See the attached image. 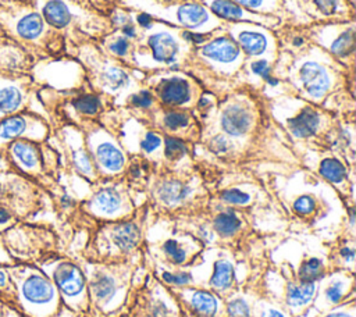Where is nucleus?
I'll return each mask as SVG.
<instances>
[{
	"mask_svg": "<svg viewBox=\"0 0 356 317\" xmlns=\"http://www.w3.org/2000/svg\"><path fill=\"white\" fill-rule=\"evenodd\" d=\"M275 32L278 56L263 95L286 93L353 118L355 72L312 43L299 26L282 25Z\"/></svg>",
	"mask_w": 356,
	"mask_h": 317,
	"instance_id": "obj_1",
	"label": "nucleus"
},
{
	"mask_svg": "<svg viewBox=\"0 0 356 317\" xmlns=\"http://www.w3.org/2000/svg\"><path fill=\"white\" fill-rule=\"evenodd\" d=\"M195 115L200 121L202 143L211 154L239 163L253 150L266 121L270 120L264 95L242 85L221 97L204 92Z\"/></svg>",
	"mask_w": 356,
	"mask_h": 317,
	"instance_id": "obj_2",
	"label": "nucleus"
},
{
	"mask_svg": "<svg viewBox=\"0 0 356 317\" xmlns=\"http://www.w3.org/2000/svg\"><path fill=\"white\" fill-rule=\"evenodd\" d=\"M264 99L271 120L303 152L335 146L343 117L286 93L264 95Z\"/></svg>",
	"mask_w": 356,
	"mask_h": 317,
	"instance_id": "obj_3",
	"label": "nucleus"
},
{
	"mask_svg": "<svg viewBox=\"0 0 356 317\" xmlns=\"http://www.w3.org/2000/svg\"><path fill=\"white\" fill-rule=\"evenodd\" d=\"M245 57L235 40L221 26L207 35L196 36L193 51L182 71L191 74L203 89L221 97L242 86Z\"/></svg>",
	"mask_w": 356,
	"mask_h": 317,
	"instance_id": "obj_4",
	"label": "nucleus"
},
{
	"mask_svg": "<svg viewBox=\"0 0 356 317\" xmlns=\"http://www.w3.org/2000/svg\"><path fill=\"white\" fill-rule=\"evenodd\" d=\"M136 17L140 25V36L135 44L134 68L142 74L184 70L193 51L196 35L140 11H136Z\"/></svg>",
	"mask_w": 356,
	"mask_h": 317,
	"instance_id": "obj_5",
	"label": "nucleus"
},
{
	"mask_svg": "<svg viewBox=\"0 0 356 317\" xmlns=\"http://www.w3.org/2000/svg\"><path fill=\"white\" fill-rule=\"evenodd\" d=\"M65 56L79 64L88 85L113 99L115 107H121L132 93L143 88L145 74L108 56L95 42L68 49Z\"/></svg>",
	"mask_w": 356,
	"mask_h": 317,
	"instance_id": "obj_6",
	"label": "nucleus"
},
{
	"mask_svg": "<svg viewBox=\"0 0 356 317\" xmlns=\"http://www.w3.org/2000/svg\"><path fill=\"white\" fill-rule=\"evenodd\" d=\"M43 19L65 40V50L97 43L111 29L108 15L90 0H31Z\"/></svg>",
	"mask_w": 356,
	"mask_h": 317,
	"instance_id": "obj_7",
	"label": "nucleus"
},
{
	"mask_svg": "<svg viewBox=\"0 0 356 317\" xmlns=\"http://www.w3.org/2000/svg\"><path fill=\"white\" fill-rule=\"evenodd\" d=\"M0 25L8 39L22 46L35 58L65 56V40L35 8L31 0L0 3Z\"/></svg>",
	"mask_w": 356,
	"mask_h": 317,
	"instance_id": "obj_8",
	"label": "nucleus"
},
{
	"mask_svg": "<svg viewBox=\"0 0 356 317\" xmlns=\"http://www.w3.org/2000/svg\"><path fill=\"white\" fill-rule=\"evenodd\" d=\"M147 207L164 214H182L209 206L210 193L202 177L192 170L153 171L145 190Z\"/></svg>",
	"mask_w": 356,
	"mask_h": 317,
	"instance_id": "obj_9",
	"label": "nucleus"
},
{
	"mask_svg": "<svg viewBox=\"0 0 356 317\" xmlns=\"http://www.w3.org/2000/svg\"><path fill=\"white\" fill-rule=\"evenodd\" d=\"M222 28L243 53L242 85L264 93L271 85V72L278 56L277 32L252 22L222 24Z\"/></svg>",
	"mask_w": 356,
	"mask_h": 317,
	"instance_id": "obj_10",
	"label": "nucleus"
},
{
	"mask_svg": "<svg viewBox=\"0 0 356 317\" xmlns=\"http://www.w3.org/2000/svg\"><path fill=\"white\" fill-rule=\"evenodd\" d=\"M86 277L89 306L103 314H111L125 304L132 292V278L136 263L124 261H86L83 266Z\"/></svg>",
	"mask_w": 356,
	"mask_h": 317,
	"instance_id": "obj_11",
	"label": "nucleus"
},
{
	"mask_svg": "<svg viewBox=\"0 0 356 317\" xmlns=\"http://www.w3.org/2000/svg\"><path fill=\"white\" fill-rule=\"evenodd\" d=\"M147 204L125 220L106 221L92 241V261H124L132 260L140 249L145 232Z\"/></svg>",
	"mask_w": 356,
	"mask_h": 317,
	"instance_id": "obj_12",
	"label": "nucleus"
},
{
	"mask_svg": "<svg viewBox=\"0 0 356 317\" xmlns=\"http://www.w3.org/2000/svg\"><path fill=\"white\" fill-rule=\"evenodd\" d=\"M8 270L17 303L28 317H53L58 313L60 295L53 281L40 267L14 264Z\"/></svg>",
	"mask_w": 356,
	"mask_h": 317,
	"instance_id": "obj_13",
	"label": "nucleus"
},
{
	"mask_svg": "<svg viewBox=\"0 0 356 317\" xmlns=\"http://www.w3.org/2000/svg\"><path fill=\"white\" fill-rule=\"evenodd\" d=\"M117 4L140 11L196 36L207 35L222 26V22L200 1L157 3L153 0H120Z\"/></svg>",
	"mask_w": 356,
	"mask_h": 317,
	"instance_id": "obj_14",
	"label": "nucleus"
},
{
	"mask_svg": "<svg viewBox=\"0 0 356 317\" xmlns=\"http://www.w3.org/2000/svg\"><path fill=\"white\" fill-rule=\"evenodd\" d=\"M142 85L160 106L189 111H195L206 92L197 79L182 70L145 74Z\"/></svg>",
	"mask_w": 356,
	"mask_h": 317,
	"instance_id": "obj_15",
	"label": "nucleus"
},
{
	"mask_svg": "<svg viewBox=\"0 0 356 317\" xmlns=\"http://www.w3.org/2000/svg\"><path fill=\"white\" fill-rule=\"evenodd\" d=\"M78 127L83 133L99 179L121 177L127 168L129 154L125 152L117 136L99 120L82 121Z\"/></svg>",
	"mask_w": 356,
	"mask_h": 317,
	"instance_id": "obj_16",
	"label": "nucleus"
},
{
	"mask_svg": "<svg viewBox=\"0 0 356 317\" xmlns=\"http://www.w3.org/2000/svg\"><path fill=\"white\" fill-rule=\"evenodd\" d=\"M82 209L104 222L129 218L136 211L132 189L122 175L95 182L92 193L82 203Z\"/></svg>",
	"mask_w": 356,
	"mask_h": 317,
	"instance_id": "obj_17",
	"label": "nucleus"
},
{
	"mask_svg": "<svg viewBox=\"0 0 356 317\" xmlns=\"http://www.w3.org/2000/svg\"><path fill=\"white\" fill-rule=\"evenodd\" d=\"M303 35L325 50L345 68L355 72L356 19L299 26Z\"/></svg>",
	"mask_w": 356,
	"mask_h": 317,
	"instance_id": "obj_18",
	"label": "nucleus"
},
{
	"mask_svg": "<svg viewBox=\"0 0 356 317\" xmlns=\"http://www.w3.org/2000/svg\"><path fill=\"white\" fill-rule=\"evenodd\" d=\"M131 115L164 136L177 138L192 145L200 140L202 125L193 111L167 108L156 103L150 108Z\"/></svg>",
	"mask_w": 356,
	"mask_h": 317,
	"instance_id": "obj_19",
	"label": "nucleus"
},
{
	"mask_svg": "<svg viewBox=\"0 0 356 317\" xmlns=\"http://www.w3.org/2000/svg\"><path fill=\"white\" fill-rule=\"evenodd\" d=\"M53 281L61 302L74 311L89 309L86 277L82 267L68 259H53L40 266Z\"/></svg>",
	"mask_w": 356,
	"mask_h": 317,
	"instance_id": "obj_20",
	"label": "nucleus"
},
{
	"mask_svg": "<svg viewBox=\"0 0 356 317\" xmlns=\"http://www.w3.org/2000/svg\"><path fill=\"white\" fill-rule=\"evenodd\" d=\"M289 24L306 26L313 24L356 19L355 0H284Z\"/></svg>",
	"mask_w": 356,
	"mask_h": 317,
	"instance_id": "obj_21",
	"label": "nucleus"
},
{
	"mask_svg": "<svg viewBox=\"0 0 356 317\" xmlns=\"http://www.w3.org/2000/svg\"><path fill=\"white\" fill-rule=\"evenodd\" d=\"M303 154L316 157L313 174L332 186L341 197L353 200V171L350 161L337 147L323 150H306Z\"/></svg>",
	"mask_w": 356,
	"mask_h": 317,
	"instance_id": "obj_22",
	"label": "nucleus"
},
{
	"mask_svg": "<svg viewBox=\"0 0 356 317\" xmlns=\"http://www.w3.org/2000/svg\"><path fill=\"white\" fill-rule=\"evenodd\" d=\"M135 292L132 306L140 317H181L178 299L154 275L147 274Z\"/></svg>",
	"mask_w": 356,
	"mask_h": 317,
	"instance_id": "obj_23",
	"label": "nucleus"
},
{
	"mask_svg": "<svg viewBox=\"0 0 356 317\" xmlns=\"http://www.w3.org/2000/svg\"><path fill=\"white\" fill-rule=\"evenodd\" d=\"M64 107L71 113L72 122L78 125L82 121L100 120V117L114 108L115 104L108 96L93 90L83 78L79 86L67 90Z\"/></svg>",
	"mask_w": 356,
	"mask_h": 317,
	"instance_id": "obj_24",
	"label": "nucleus"
},
{
	"mask_svg": "<svg viewBox=\"0 0 356 317\" xmlns=\"http://www.w3.org/2000/svg\"><path fill=\"white\" fill-rule=\"evenodd\" d=\"M49 124L39 114L25 110L0 120V152L17 139L42 143L49 136Z\"/></svg>",
	"mask_w": 356,
	"mask_h": 317,
	"instance_id": "obj_25",
	"label": "nucleus"
},
{
	"mask_svg": "<svg viewBox=\"0 0 356 317\" xmlns=\"http://www.w3.org/2000/svg\"><path fill=\"white\" fill-rule=\"evenodd\" d=\"M32 96L31 74H0V120L28 110Z\"/></svg>",
	"mask_w": 356,
	"mask_h": 317,
	"instance_id": "obj_26",
	"label": "nucleus"
},
{
	"mask_svg": "<svg viewBox=\"0 0 356 317\" xmlns=\"http://www.w3.org/2000/svg\"><path fill=\"white\" fill-rule=\"evenodd\" d=\"M202 249L203 242L191 234L172 235L159 243L156 259L170 267L185 268L196 260Z\"/></svg>",
	"mask_w": 356,
	"mask_h": 317,
	"instance_id": "obj_27",
	"label": "nucleus"
},
{
	"mask_svg": "<svg viewBox=\"0 0 356 317\" xmlns=\"http://www.w3.org/2000/svg\"><path fill=\"white\" fill-rule=\"evenodd\" d=\"M353 293V273L335 270L327 273L318 282L314 296V306L320 310H331L343 303Z\"/></svg>",
	"mask_w": 356,
	"mask_h": 317,
	"instance_id": "obj_28",
	"label": "nucleus"
},
{
	"mask_svg": "<svg viewBox=\"0 0 356 317\" xmlns=\"http://www.w3.org/2000/svg\"><path fill=\"white\" fill-rule=\"evenodd\" d=\"M209 11L217 17L222 24H239V22H252V24H259L263 26H267L270 29L277 31L281 28L284 24L270 15H261L256 14L252 11H248L238 3L232 0H200Z\"/></svg>",
	"mask_w": 356,
	"mask_h": 317,
	"instance_id": "obj_29",
	"label": "nucleus"
},
{
	"mask_svg": "<svg viewBox=\"0 0 356 317\" xmlns=\"http://www.w3.org/2000/svg\"><path fill=\"white\" fill-rule=\"evenodd\" d=\"M310 172L305 171V186L306 188H296L293 184H289V186H281L285 189H289V196H288V204L289 210L300 218H312L316 217L321 209L323 202L318 199V195L324 192L330 186L327 182H323L320 178L316 184V188H312V182H309Z\"/></svg>",
	"mask_w": 356,
	"mask_h": 317,
	"instance_id": "obj_30",
	"label": "nucleus"
},
{
	"mask_svg": "<svg viewBox=\"0 0 356 317\" xmlns=\"http://www.w3.org/2000/svg\"><path fill=\"white\" fill-rule=\"evenodd\" d=\"M63 138L64 143L68 152V158L75 170L76 174H79L82 178L89 181L90 184H95L99 181V175L96 172V168L92 163V158L89 156L83 133L81 128L75 124L65 125L63 128Z\"/></svg>",
	"mask_w": 356,
	"mask_h": 317,
	"instance_id": "obj_31",
	"label": "nucleus"
},
{
	"mask_svg": "<svg viewBox=\"0 0 356 317\" xmlns=\"http://www.w3.org/2000/svg\"><path fill=\"white\" fill-rule=\"evenodd\" d=\"M8 160L19 171L29 175H39L43 172V156L38 142L28 139H17L6 147Z\"/></svg>",
	"mask_w": 356,
	"mask_h": 317,
	"instance_id": "obj_32",
	"label": "nucleus"
},
{
	"mask_svg": "<svg viewBox=\"0 0 356 317\" xmlns=\"http://www.w3.org/2000/svg\"><path fill=\"white\" fill-rule=\"evenodd\" d=\"M177 299L182 300L197 317H217L222 309V302L217 293L209 289L182 286L171 289Z\"/></svg>",
	"mask_w": 356,
	"mask_h": 317,
	"instance_id": "obj_33",
	"label": "nucleus"
},
{
	"mask_svg": "<svg viewBox=\"0 0 356 317\" xmlns=\"http://www.w3.org/2000/svg\"><path fill=\"white\" fill-rule=\"evenodd\" d=\"M36 58L11 39H0V74H31Z\"/></svg>",
	"mask_w": 356,
	"mask_h": 317,
	"instance_id": "obj_34",
	"label": "nucleus"
},
{
	"mask_svg": "<svg viewBox=\"0 0 356 317\" xmlns=\"http://www.w3.org/2000/svg\"><path fill=\"white\" fill-rule=\"evenodd\" d=\"M317 282H303L299 281L296 277L285 281V304L292 314L302 313L313 303Z\"/></svg>",
	"mask_w": 356,
	"mask_h": 317,
	"instance_id": "obj_35",
	"label": "nucleus"
},
{
	"mask_svg": "<svg viewBox=\"0 0 356 317\" xmlns=\"http://www.w3.org/2000/svg\"><path fill=\"white\" fill-rule=\"evenodd\" d=\"M135 42L122 35L117 29H111L106 36H103L99 42L97 46L107 53L108 56L114 57L115 60L127 64L128 67L134 68L132 60H134V51H135Z\"/></svg>",
	"mask_w": 356,
	"mask_h": 317,
	"instance_id": "obj_36",
	"label": "nucleus"
},
{
	"mask_svg": "<svg viewBox=\"0 0 356 317\" xmlns=\"http://www.w3.org/2000/svg\"><path fill=\"white\" fill-rule=\"evenodd\" d=\"M245 218L239 209L218 206V210L211 218V229L221 238H234L245 228Z\"/></svg>",
	"mask_w": 356,
	"mask_h": 317,
	"instance_id": "obj_37",
	"label": "nucleus"
},
{
	"mask_svg": "<svg viewBox=\"0 0 356 317\" xmlns=\"http://www.w3.org/2000/svg\"><path fill=\"white\" fill-rule=\"evenodd\" d=\"M235 281V267L231 260L220 257L214 261L211 268V275L209 278V288L217 295H222L232 289Z\"/></svg>",
	"mask_w": 356,
	"mask_h": 317,
	"instance_id": "obj_38",
	"label": "nucleus"
},
{
	"mask_svg": "<svg viewBox=\"0 0 356 317\" xmlns=\"http://www.w3.org/2000/svg\"><path fill=\"white\" fill-rule=\"evenodd\" d=\"M248 11L278 18L284 25L289 24V14L284 0H232Z\"/></svg>",
	"mask_w": 356,
	"mask_h": 317,
	"instance_id": "obj_39",
	"label": "nucleus"
},
{
	"mask_svg": "<svg viewBox=\"0 0 356 317\" xmlns=\"http://www.w3.org/2000/svg\"><path fill=\"white\" fill-rule=\"evenodd\" d=\"M214 199L217 200L218 206L222 207H232V209H245L253 203V193L242 186H228L220 189Z\"/></svg>",
	"mask_w": 356,
	"mask_h": 317,
	"instance_id": "obj_40",
	"label": "nucleus"
},
{
	"mask_svg": "<svg viewBox=\"0 0 356 317\" xmlns=\"http://www.w3.org/2000/svg\"><path fill=\"white\" fill-rule=\"evenodd\" d=\"M154 277L168 286L170 289L174 288H182V286H191L193 284V274L189 270L184 268H168L165 266H157Z\"/></svg>",
	"mask_w": 356,
	"mask_h": 317,
	"instance_id": "obj_41",
	"label": "nucleus"
},
{
	"mask_svg": "<svg viewBox=\"0 0 356 317\" xmlns=\"http://www.w3.org/2000/svg\"><path fill=\"white\" fill-rule=\"evenodd\" d=\"M328 273L327 261L323 257L312 256L305 259L296 273V278L303 282H317Z\"/></svg>",
	"mask_w": 356,
	"mask_h": 317,
	"instance_id": "obj_42",
	"label": "nucleus"
},
{
	"mask_svg": "<svg viewBox=\"0 0 356 317\" xmlns=\"http://www.w3.org/2000/svg\"><path fill=\"white\" fill-rule=\"evenodd\" d=\"M228 317H252V306L245 296L231 295L225 303Z\"/></svg>",
	"mask_w": 356,
	"mask_h": 317,
	"instance_id": "obj_43",
	"label": "nucleus"
},
{
	"mask_svg": "<svg viewBox=\"0 0 356 317\" xmlns=\"http://www.w3.org/2000/svg\"><path fill=\"white\" fill-rule=\"evenodd\" d=\"M337 257L339 260L338 267L339 270H348L353 273V263H355V242L353 236L349 239H345L338 247H337Z\"/></svg>",
	"mask_w": 356,
	"mask_h": 317,
	"instance_id": "obj_44",
	"label": "nucleus"
},
{
	"mask_svg": "<svg viewBox=\"0 0 356 317\" xmlns=\"http://www.w3.org/2000/svg\"><path fill=\"white\" fill-rule=\"evenodd\" d=\"M252 313H254V317H288L282 307L264 299L254 302Z\"/></svg>",
	"mask_w": 356,
	"mask_h": 317,
	"instance_id": "obj_45",
	"label": "nucleus"
},
{
	"mask_svg": "<svg viewBox=\"0 0 356 317\" xmlns=\"http://www.w3.org/2000/svg\"><path fill=\"white\" fill-rule=\"evenodd\" d=\"M0 291H6L8 295H14V284L10 275V270L6 264H0Z\"/></svg>",
	"mask_w": 356,
	"mask_h": 317,
	"instance_id": "obj_46",
	"label": "nucleus"
},
{
	"mask_svg": "<svg viewBox=\"0 0 356 317\" xmlns=\"http://www.w3.org/2000/svg\"><path fill=\"white\" fill-rule=\"evenodd\" d=\"M102 13H104L106 15L110 14L111 8L120 1V0H90Z\"/></svg>",
	"mask_w": 356,
	"mask_h": 317,
	"instance_id": "obj_47",
	"label": "nucleus"
},
{
	"mask_svg": "<svg viewBox=\"0 0 356 317\" xmlns=\"http://www.w3.org/2000/svg\"><path fill=\"white\" fill-rule=\"evenodd\" d=\"M11 220H13L11 213L6 207L0 206V228H4L7 225H10Z\"/></svg>",
	"mask_w": 356,
	"mask_h": 317,
	"instance_id": "obj_48",
	"label": "nucleus"
},
{
	"mask_svg": "<svg viewBox=\"0 0 356 317\" xmlns=\"http://www.w3.org/2000/svg\"><path fill=\"white\" fill-rule=\"evenodd\" d=\"M11 263H13V259L6 250V247L3 246V242L0 239V264H11Z\"/></svg>",
	"mask_w": 356,
	"mask_h": 317,
	"instance_id": "obj_49",
	"label": "nucleus"
},
{
	"mask_svg": "<svg viewBox=\"0 0 356 317\" xmlns=\"http://www.w3.org/2000/svg\"><path fill=\"white\" fill-rule=\"evenodd\" d=\"M10 160L7 156H4L3 152H0V171H4V170H8L10 168Z\"/></svg>",
	"mask_w": 356,
	"mask_h": 317,
	"instance_id": "obj_50",
	"label": "nucleus"
},
{
	"mask_svg": "<svg viewBox=\"0 0 356 317\" xmlns=\"http://www.w3.org/2000/svg\"><path fill=\"white\" fill-rule=\"evenodd\" d=\"M157 3H185V1H200V0H153Z\"/></svg>",
	"mask_w": 356,
	"mask_h": 317,
	"instance_id": "obj_51",
	"label": "nucleus"
},
{
	"mask_svg": "<svg viewBox=\"0 0 356 317\" xmlns=\"http://www.w3.org/2000/svg\"><path fill=\"white\" fill-rule=\"evenodd\" d=\"M0 317H4V306L1 302H0Z\"/></svg>",
	"mask_w": 356,
	"mask_h": 317,
	"instance_id": "obj_52",
	"label": "nucleus"
}]
</instances>
